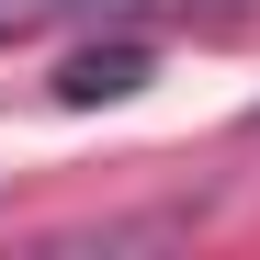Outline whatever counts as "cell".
Listing matches in <instances>:
<instances>
[{"instance_id":"2","label":"cell","mask_w":260,"mask_h":260,"mask_svg":"<svg viewBox=\"0 0 260 260\" xmlns=\"http://www.w3.org/2000/svg\"><path fill=\"white\" fill-rule=\"evenodd\" d=\"M158 0H0V46L23 34H57V23H147Z\"/></svg>"},{"instance_id":"1","label":"cell","mask_w":260,"mask_h":260,"mask_svg":"<svg viewBox=\"0 0 260 260\" xmlns=\"http://www.w3.org/2000/svg\"><path fill=\"white\" fill-rule=\"evenodd\" d=\"M147 68H158L147 23H102V46H68V57H57V102H68V113H91V102H136Z\"/></svg>"}]
</instances>
